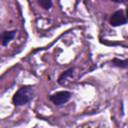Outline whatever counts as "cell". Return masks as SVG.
I'll return each instance as SVG.
<instances>
[{
	"label": "cell",
	"mask_w": 128,
	"mask_h": 128,
	"mask_svg": "<svg viewBox=\"0 0 128 128\" xmlns=\"http://www.w3.org/2000/svg\"><path fill=\"white\" fill-rule=\"evenodd\" d=\"M38 4L42 8H44L45 10H49L51 8V6H52V2L50 0H39L38 1Z\"/></svg>",
	"instance_id": "obj_7"
},
{
	"label": "cell",
	"mask_w": 128,
	"mask_h": 128,
	"mask_svg": "<svg viewBox=\"0 0 128 128\" xmlns=\"http://www.w3.org/2000/svg\"><path fill=\"white\" fill-rule=\"evenodd\" d=\"M126 18H127V21H128V6L126 8Z\"/></svg>",
	"instance_id": "obj_8"
},
{
	"label": "cell",
	"mask_w": 128,
	"mask_h": 128,
	"mask_svg": "<svg viewBox=\"0 0 128 128\" xmlns=\"http://www.w3.org/2000/svg\"><path fill=\"white\" fill-rule=\"evenodd\" d=\"M126 23H127V18H126V15L124 14V12L122 10L115 11L110 17L111 26L117 27V26H120V25H124Z\"/></svg>",
	"instance_id": "obj_3"
},
{
	"label": "cell",
	"mask_w": 128,
	"mask_h": 128,
	"mask_svg": "<svg viewBox=\"0 0 128 128\" xmlns=\"http://www.w3.org/2000/svg\"><path fill=\"white\" fill-rule=\"evenodd\" d=\"M16 30H12V31H5L3 34H2V45H7L11 40L12 38L16 35Z\"/></svg>",
	"instance_id": "obj_4"
},
{
	"label": "cell",
	"mask_w": 128,
	"mask_h": 128,
	"mask_svg": "<svg viewBox=\"0 0 128 128\" xmlns=\"http://www.w3.org/2000/svg\"><path fill=\"white\" fill-rule=\"evenodd\" d=\"M73 71H74V69H73V68H70V69H68L67 71H65L64 73H62V74L60 75L59 79H58V83H59V84H63V83L67 80V78L70 77V76L73 74Z\"/></svg>",
	"instance_id": "obj_5"
},
{
	"label": "cell",
	"mask_w": 128,
	"mask_h": 128,
	"mask_svg": "<svg viewBox=\"0 0 128 128\" xmlns=\"http://www.w3.org/2000/svg\"><path fill=\"white\" fill-rule=\"evenodd\" d=\"M33 88L30 86H23L21 87L13 96V104L16 106L25 105L30 102L33 98Z\"/></svg>",
	"instance_id": "obj_1"
},
{
	"label": "cell",
	"mask_w": 128,
	"mask_h": 128,
	"mask_svg": "<svg viewBox=\"0 0 128 128\" xmlns=\"http://www.w3.org/2000/svg\"><path fill=\"white\" fill-rule=\"evenodd\" d=\"M112 64L116 67L128 68V60H121V59H118V58H114L112 60Z\"/></svg>",
	"instance_id": "obj_6"
},
{
	"label": "cell",
	"mask_w": 128,
	"mask_h": 128,
	"mask_svg": "<svg viewBox=\"0 0 128 128\" xmlns=\"http://www.w3.org/2000/svg\"><path fill=\"white\" fill-rule=\"evenodd\" d=\"M71 97V93L69 91H59L50 96V100L55 105H62L66 103Z\"/></svg>",
	"instance_id": "obj_2"
}]
</instances>
